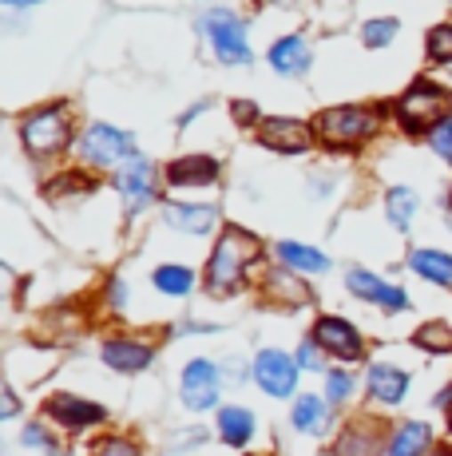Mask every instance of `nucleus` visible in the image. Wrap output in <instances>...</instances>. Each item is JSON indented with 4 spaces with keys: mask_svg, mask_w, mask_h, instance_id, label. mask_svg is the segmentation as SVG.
I'll use <instances>...</instances> for the list:
<instances>
[{
    "mask_svg": "<svg viewBox=\"0 0 452 456\" xmlns=\"http://www.w3.org/2000/svg\"><path fill=\"white\" fill-rule=\"evenodd\" d=\"M258 254V239L246 231H238V226H230V231H222V242L214 247L211 254V266H206V286H211L214 294H234L242 282V270H246V262Z\"/></svg>",
    "mask_w": 452,
    "mask_h": 456,
    "instance_id": "obj_1",
    "label": "nucleus"
},
{
    "mask_svg": "<svg viewBox=\"0 0 452 456\" xmlns=\"http://www.w3.org/2000/svg\"><path fill=\"white\" fill-rule=\"evenodd\" d=\"M452 108V95L445 92V87H437V84H429V80H421V84H413L408 92L397 100V119L408 127V131H424V127H437V124H445V111Z\"/></svg>",
    "mask_w": 452,
    "mask_h": 456,
    "instance_id": "obj_2",
    "label": "nucleus"
},
{
    "mask_svg": "<svg viewBox=\"0 0 452 456\" xmlns=\"http://www.w3.org/2000/svg\"><path fill=\"white\" fill-rule=\"evenodd\" d=\"M20 135H24V147H28L36 159H48V155L64 151L68 143V111L64 108H40L32 116H24L20 124Z\"/></svg>",
    "mask_w": 452,
    "mask_h": 456,
    "instance_id": "obj_3",
    "label": "nucleus"
},
{
    "mask_svg": "<svg viewBox=\"0 0 452 456\" xmlns=\"http://www.w3.org/2000/svg\"><path fill=\"white\" fill-rule=\"evenodd\" d=\"M314 127L329 143H361L381 127V116L373 108H329L318 116Z\"/></svg>",
    "mask_w": 452,
    "mask_h": 456,
    "instance_id": "obj_4",
    "label": "nucleus"
},
{
    "mask_svg": "<svg viewBox=\"0 0 452 456\" xmlns=\"http://www.w3.org/2000/svg\"><path fill=\"white\" fill-rule=\"evenodd\" d=\"M203 32L211 40L214 56L222 64H250V44H246V32H242V20L226 8H211L203 16Z\"/></svg>",
    "mask_w": 452,
    "mask_h": 456,
    "instance_id": "obj_5",
    "label": "nucleus"
},
{
    "mask_svg": "<svg viewBox=\"0 0 452 456\" xmlns=\"http://www.w3.org/2000/svg\"><path fill=\"white\" fill-rule=\"evenodd\" d=\"M132 147H135V139L127 135V131H116L108 124H92L88 131H84V139H80V155L92 167H111V163L124 167L135 155Z\"/></svg>",
    "mask_w": 452,
    "mask_h": 456,
    "instance_id": "obj_6",
    "label": "nucleus"
},
{
    "mask_svg": "<svg viewBox=\"0 0 452 456\" xmlns=\"http://www.w3.org/2000/svg\"><path fill=\"white\" fill-rule=\"evenodd\" d=\"M116 187H119V195H124V203H127L132 215L143 210L155 199V167H151V159L132 155V159L116 171Z\"/></svg>",
    "mask_w": 452,
    "mask_h": 456,
    "instance_id": "obj_7",
    "label": "nucleus"
},
{
    "mask_svg": "<svg viewBox=\"0 0 452 456\" xmlns=\"http://www.w3.org/2000/svg\"><path fill=\"white\" fill-rule=\"evenodd\" d=\"M254 381L262 385L270 397H290L294 385H298V362H290L278 349H262L254 362Z\"/></svg>",
    "mask_w": 452,
    "mask_h": 456,
    "instance_id": "obj_8",
    "label": "nucleus"
},
{
    "mask_svg": "<svg viewBox=\"0 0 452 456\" xmlns=\"http://www.w3.org/2000/svg\"><path fill=\"white\" fill-rule=\"evenodd\" d=\"M182 401H187L195 413L214 409V401H219V370H214L211 362H190L187 370H182Z\"/></svg>",
    "mask_w": 452,
    "mask_h": 456,
    "instance_id": "obj_9",
    "label": "nucleus"
},
{
    "mask_svg": "<svg viewBox=\"0 0 452 456\" xmlns=\"http://www.w3.org/2000/svg\"><path fill=\"white\" fill-rule=\"evenodd\" d=\"M314 341L321 349H329L334 357H345V362H358L361 357V338L350 322L342 318H321L318 330H314Z\"/></svg>",
    "mask_w": 452,
    "mask_h": 456,
    "instance_id": "obj_10",
    "label": "nucleus"
},
{
    "mask_svg": "<svg viewBox=\"0 0 452 456\" xmlns=\"http://www.w3.org/2000/svg\"><path fill=\"white\" fill-rule=\"evenodd\" d=\"M345 286H350V294H358V297H365V302H373V305H385V310H405V302H408L393 282L369 274V270H350Z\"/></svg>",
    "mask_w": 452,
    "mask_h": 456,
    "instance_id": "obj_11",
    "label": "nucleus"
},
{
    "mask_svg": "<svg viewBox=\"0 0 452 456\" xmlns=\"http://www.w3.org/2000/svg\"><path fill=\"white\" fill-rule=\"evenodd\" d=\"M258 139L266 147H274V151H306L314 143V131L298 124V119H262L258 124Z\"/></svg>",
    "mask_w": 452,
    "mask_h": 456,
    "instance_id": "obj_12",
    "label": "nucleus"
},
{
    "mask_svg": "<svg viewBox=\"0 0 452 456\" xmlns=\"http://www.w3.org/2000/svg\"><path fill=\"white\" fill-rule=\"evenodd\" d=\"M270 64L278 76H302L310 68V48L302 37H286L270 48Z\"/></svg>",
    "mask_w": 452,
    "mask_h": 456,
    "instance_id": "obj_13",
    "label": "nucleus"
},
{
    "mask_svg": "<svg viewBox=\"0 0 452 456\" xmlns=\"http://www.w3.org/2000/svg\"><path fill=\"white\" fill-rule=\"evenodd\" d=\"M103 362L119 373H139L151 362V349H147L143 341H108V346H103Z\"/></svg>",
    "mask_w": 452,
    "mask_h": 456,
    "instance_id": "obj_14",
    "label": "nucleus"
},
{
    "mask_svg": "<svg viewBox=\"0 0 452 456\" xmlns=\"http://www.w3.org/2000/svg\"><path fill=\"white\" fill-rule=\"evenodd\" d=\"M167 223L175 226V231L182 234H206V231H214V223H219V210L214 207H167Z\"/></svg>",
    "mask_w": 452,
    "mask_h": 456,
    "instance_id": "obj_15",
    "label": "nucleus"
},
{
    "mask_svg": "<svg viewBox=\"0 0 452 456\" xmlns=\"http://www.w3.org/2000/svg\"><path fill=\"white\" fill-rule=\"evenodd\" d=\"M48 413L56 417V420H64V425H72V428L103 420V409L92 405V401H80V397H52L48 401Z\"/></svg>",
    "mask_w": 452,
    "mask_h": 456,
    "instance_id": "obj_16",
    "label": "nucleus"
},
{
    "mask_svg": "<svg viewBox=\"0 0 452 456\" xmlns=\"http://www.w3.org/2000/svg\"><path fill=\"white\" fill-rule=\"evenodd\" d=\"M408 389V377L401 370H393V365H369V393L377 401H385V405H393V401H401Z\"/></svg>",
    "mask_w": 452,
    "mask_h": 456,
    "instance_id": "obj_17",
    "label": "nucleus"
},
{
    "mask_svg": "<svg viewBox=\"0 0 452 456\" xmlns=\"http://www.w3.org/2000/svg\"><path fill=\"white\" fill-rule=\"evenodd\" d=\"M278 258L282 266H294V270H306V274H326L329 270V258L314 247H302V242H278Z\"/></svg>",
    "mask_w": 452,
    "mask_h": 456,
    "instance_id": "obj_18",
    "label": "nucleus"
},
{
    "mask_svg": "<svg viewBox=\"0 0 452 456\" xmlns=\"http://www.w3.org/2000/svg\"><path fill=\"white\" fill-rule=\"evenodd\" d=\"M408 266H413L421 278H429V282L452 286V258H448V254H440V250H413V254H408Z\"/></svg>",
    "mask_w": 452,
    "mask_h": 456,
    "instance_id": "obj_19",
    "label": "nucleus"
},
{
    "mask_svg": "<svg viewBox=\"0 0 452 456\" xmlns=\"http://www.w3.org/2000/svg\"><path fill=\"white\" fill-rule=\"evenodd\" d=\"M171 183H214L219 179V163L206 159V155H187V159H175L171 163Z\"/></svg>",
    "mask_w": 452,
    "mask_h": 456,
    "instance_id": "obj_20",
    "label": "nucleus"
},
{
    "mask_svg": "<svg viewBox=\"0 0 452 456\" xmlns=\"http://www.w3.org/2000/svg\"><path fill=\"white\" fill-rule=\"evenodd\" d=\"M294 428H302V433L318 436L329 428V405L318 397H302L298 405H294Z\"/></svg>",
    "mask_w": 452,
    "mask_h": 456,
    "instance_id": "obj_21",
    "label": "nucleus"
},
{
    "mask_svg": "<svg viewBox=\"0 0 452 456\" xmlns=\"http://www.w3.org/2000/svg\"><path fill=\"white\" fill-rule=\"evenodd\" d=\"M429 452V425H401L393 436V444H389L385 456H424Z\"/></svg>",
    "mask_w": 452,
    "mask_h": 456,
    "instance_id": "obj_22",
    "label": "nucleus"
},
{
    "mask_svg": "<svg viewBox=\"0 0 452 456\" xmlns=\"http://www.w3.org/2000/svg\"><path fill=\"white\" fill-rule=\"evenodd\" d=\"M219 433L226 444H246L254 436V417L246 409H222L219 413Z\"/></svg>",
    "mask_w": 452,
    "mask_h": 456,
    "instance_id": "obj_23",
    "label": "nucleus"
},
{
    "mask_svg": "<svg viewBox=\"0 0 452 456\" xmlns=\"http://www.w3.org/2000/svg\"><path fill=\"white\" fill-rule=\"evenodd\" d=\"M416 207H421V199H416V191L408 187H393L385 199V210H389V223L397 226V231H408V223H413Z\"/></svg>",
    "mask_w": 452,
    "mask_h": 456,
    "instance_id": "obj_24",
    "label": "nucleus"
},
{
    "mask_svg": "<svg viewBox=\"0 0 452 456\" xmlns=\"http://www.w3.org/2000/svg\"><path fill=\"white\" fill-rule=\"evenodd\" d=\"M151 282H155V290L179 297V294H190V286H195V274H190V270H182V266H159Z\"/></svg>",
    "mask_w": 452,
    "mask_h": 456,
    "instance_id": "obj_25",
    "label": "nucleus"
},
{
    "mask_svg": "<svg viewBox=\"0 0 452 456\" xmlns=\"http://www.w3.org/2000/svg\"><path fill=\"white\" fill-rule=\"evenodd\" d=\"M416 346L429 349V354H448V349H452V333L440 326V322H432V326H424L421 333H416Z\"/></svg>",
    "mask_w": 452,
    "mask_h": 456,
    "instance_id": "obj_26",
    "label": "nucleus"
},
{
    "mask_svg": "<svg viewBox=\"0 0 452 456\" xmlns=\"http://www.w3.org/2000/svg\"><path fill=\"white\" fill-rule=\"evenodd\" d=\"M342 456H377V441H373L369 433H361V428H350V433L342 436Z\"/></svg>",
    "mask_w": 452,
    "mask_h": 456,
    "instance_id": "obj_27",
    "label": "nucleus"
},
{
    "mask_svg": "<svg viewBox=\"0 0 452 456\" xmlns=\"http://www.w3.org/2000/svg\"><path fill=\"white\" fill-rule=\"evenodd\" d=\"M429 56L432 60H452V24H440V28L429 32Z\"/></svg>",
    "mask_w": 452,
    "mask_h": 456,
    "instance_id": "obj_28",
    "label": "nucleus"
},
{
    "mask_svg": "<svg viewBox=\"0 0 452 456\" xmlns=\"http://www.w3.org/2000/svg\"><path fill=\"white\" fill-rule=\"evenodd\" d=\"M393 32H397V20H369L365 24V44L369 48H385L393 40Z\"/></svg>",
    "mask_w": 452,
    "mask_h": 456,
    "instance_id": "obj_29",
    "label": "nucleus"
},
{
    "mask_svg": "<svg viewBox=\"0 0 452 456\" xmlns=\"http://www.w3.org/2000/svg\"><path fill=\"white\" fill-rule=\"evenodd\" d=\"M429 143H432V151H437L440 159L452 163V116L445 119V124H437L429 131Z\"/></svg>",
    "mask_w": 452,
    "mask_h": 456,
    "instance_id": "obj_30",
    "label": "nucleus"
},
{
    "mask_svg": "<svg viewBox=\"0 0 452 456\" xmlns=\"http://www.w3.org/2000/svg\"><path fill=\"white\" fill-rule=\"evenodd\" d=\"M326 397L329 401H350L353 397V377L350 373H329V385H326Z\"/></svg>",
    "mask_w": 452,
    "mask_h": 456,
    "instance_id": "obj_31",
    "label": "nucleus"
},
{
    "mask_svg": "<svg viewBox=\"0 0 452 456\" xmlns=\"http://www.w3.org/2000/svg\"><path fill=\"white\" fill-rule=\"evenodd\" d=\"M24 444H28V449H40V452H52L56 456V449H52V441H48V433L40 425H28L24 428Z\"/></svg>",
    "mask_w": 452,
    "mask_h": 456,
    "instance_id": "obj_32",
    "label": "nucleus"
},
{
    "mask_svg": "<svg viewBox=\"0 0 452 456\" xmlns=\"http://www.w3.org/2000/svg\"><path fill=\"white\" fill-rule=\"evenodd\" d=\"M298 365H302V370H321V349H318V341H302Z\"/></svg>",
    "mask_w": 452,
    "mask_h": 456,
    "instance_id": "obj_33",
    "label": "nucleus"
},
{
    "mask_svg": "<svg viewBox=\"0 0 452 456\" xmlns=\"http://www.w3.org/2000/svg\"><path fill=\"white\" fill-rule=\"evenodd\" d=\"M95 456H139V452H135L127 441H108V444H103V449L95 452Z\"/></svg>",
    "mask_w": 452,
    "mask_h": 456,
    "instance_id": "obj_34",
    "label": "nucleus"
},
{
    "mask_svg": "<svg viewBox=\"0 0 452 456\" xmlns=\"http://www.w3.org/2000/svg\"><path fill=\"white\" fill-rule=\"evenodd\" d=\"M234 116H238V119H250V116H258V111L250 108V103H238V108H234Z\"/></svg>",
    "mask_w": 452,
    "mask_h": 456,
    "instance_id": "obj_35",
    "label": "nucleus"
},
{
    "mask_svg": "<svg viewBox=\"0 0 452 456\" xmlns=\"http://www.w3.org/2000/svg\"><path fill=\"white\" fill-rule=\"evenodd\" d=\"M4 409H8V417H16V397L12 393H4Z\"/></svg>",
    "mask_w": 452,
    "mask_h": 456,
    "instance_id": "obj_36",
    "label": "nucleus"
}]
</instances>
